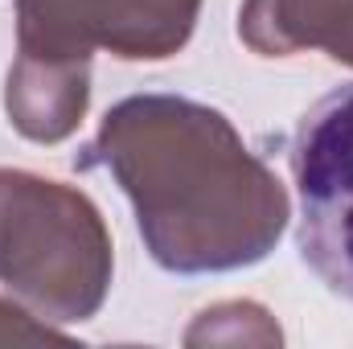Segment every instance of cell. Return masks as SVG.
Here are the masks:
<instances>
[{
	"label": "cell",
	"mask_w": 353,
	"mask_h": 349,
	"mask_svg": "<svg viewBox=\"0 0 353 349\" xmlns=\"http://www.w3.org/2000/svg\"><path fill=\"white\" fill-rule=\"evenodd\" d=\"M83 165L123 189L148 255L173 275L255 267L288 230L292 201L263 157L210 103L185 94L119 99Z\"/></svg>",
	"instance_id": "cell-1"
},
{
	"label": "cell",
	"mask_w": 353,
	"mask_h": 349,
	"mask_svg": "<svg viewBox=\"0 0 353 349\" xmlns=\"http://www.w3.org/2000/svg\"><path fill=\"white\" fill-rule=\"evenodd\" d=\"M111 275V230L83 189L29 169H0V292L8 300L66 329L103 308Z\"/></svg>",
	"instance_id": "cell-2"
},
{
	"label": "cell",
	"mask_w": 353,
	"mask_h": 349,
	"mask_svg": "<svg viewBox=\"0 0 353 349\" xmlns=\"http://www.w3.org/2000/svg\"><path fill=\"white\" fill-rule=\"evenodd\" d=\"M201 0H17L12 66L90 74L103 50L123 62H165L197 29Z\"/></svg>",
	"instance_id": "cell-3"
},
{
	"label": "cell",
	"mask_w": 353,
	"mask_h": 349,
	"mask_svg": "<svg viewBox=\"0 0 353 349\" xmlns=\"http://www.w3.org/2000/svg\"><path fill=\"white\" fill-rule=\"evenodd\" d=\"M300 197V259L341 300H353V83L316 99L292 136Z\"/></svg>",
	"instance_id": "cell-4"
},
{
	"label": "cell",
	"mask_w": 353,
	"mask_h": 349,
	"mask_svg": "<svg viewBox=\"0 0 353 349\" xmlns=\"http://www.w3.org/2000/svg\"><path fill=\"white\" fill-rule=\"evenodd\" d=\"M239 41L259 58L308 50L353 66V0H243Z\"/></svg>",
	"instance_id": "cell-5"
},
{
	"label": "cell",
	"mask_w": 353,
	"mask_h": 349,
	"mask_svg": "<svg viewBox=\"0 0 353 349\" xmlns=\"http://www.w3.org/2000/svg\"><path fill=\"white\" fill-rule=\"evenodd\" d=\"M283 333L275 317L255 300H222L197 312L185 329V346H279Z\"/></svg>",
	"instance_id": "cell-6"
},
{
	"label": "cell",
	"mask_w": 353,
	"mask_h": 349,
	"mask_svg": "<svg viewBox=\"0 0 353 349\" xmlns=\"http://www.w3.org/2000/svg\"><path fill=\"white\" fill-rule=\"evenodd\" d=\"M41 341H66V329H54L25 312L17 300L0 292V346H41Z\"/></svg>",
	"instance_id": "cell-7"
}]
</instances>
